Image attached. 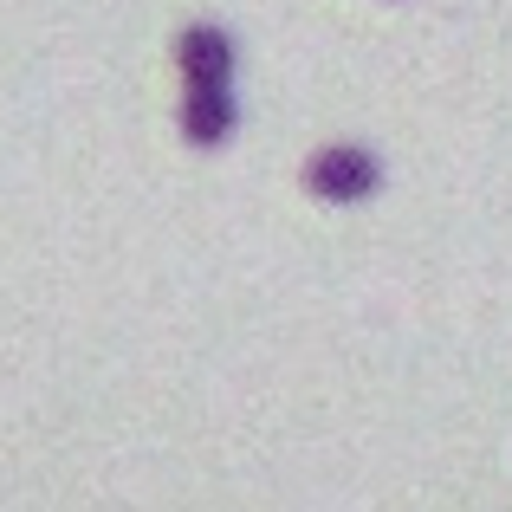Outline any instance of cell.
Instances as JSON below:
<instances>
[{
	"label": "cell",
	"instance_id": "1",
	"mask_svg": "<svg viewBox=\"0 0 512 512\" xmlns=\"http://www.w3.org/2000/svg\"><path fill=\"white\" fill-rule=\"evenodd\" d=\"M175 78H182V104H175V130L188 150H221L240 130V52L234 33L214 20H188L175 39Z\"/></svg>",
	"mask_w": 512,
	"mask_h": 512
},
{
	"label": "cell",
	"instance_id": "2",
	"mask_svg": "<svg viewBox=\"0 0 512 512\" xmlns=\"http://www.w3.org/2000/svg\"><path fill=\"white\" fill-rule=\"evenodd\" d=\"M299 182H305L312 201L357 208V201H370L376 188H383V163H376V150H363V143H325V150L305 156Z\"/></svg>",
	"mask_w": 512,
	"mask_h": 512
}]
</instances>
